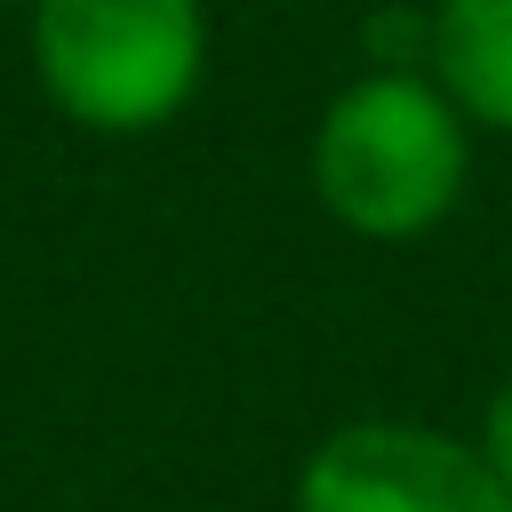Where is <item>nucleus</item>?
<instances>
[{
	"instance_id": "nucleus-4",
	"label": "nucleus",
	"mask_w": 512,
	"mask_h": 512,
	"mask_svg": "<svg viewBox=\"0 0 512 512\" xmlns=\"http://www.w3.org/2000/svg\"><path fill=\"white\" fill-rule=\"evenodd\" d=\"M432 80L464 120L512 136V0H440L432 8Z\"/></svg>"
},
{
	"instance_id": "nucleus-5",
	"label": "nucleus",
	"mask_w": 512,
	"mask_h": 512,
	"mask_svg": "<svg viewBox=\"0 0 512 512\" xmlns=\"http://www.w3.org/2000/svg\"><path fill=\"white\" fill-rule=\"evenodd\" d=\"M472 448L488 456L496 488L512 496V384H496V392H488V408H480V440H472Z\"/></svg>"
},
{
	"instance_id": "nucleus-3",
	"label": "nucleus",
	"mask_w": 512,
	"mask_h": 512,
	"mask_svg": "<svg viewBox=\"0 0 512 512\" xmlns=\"http://www.w3.org/2000/svg\"><path fill=\"white\" fill-rule=\"evenodd\" d=\"M288 512H512L488 456L416 416H352L296 464Z\"/></svg>"
},
{
	"instance_id": "nucleus-1",
	"label": "nucleus",
	"mask_w": 512,
	"mask_h": 512,
	"mask_svg": "<svg viewBox=\"0 0 512 512\" xmlns=\"http://www.w3.org/2000/svg\"><path fill=\"white\" fill-rule=\"evenodd\" d=\"M472 184V120L424 64L352 72L312 120V192L352 240H424Z\"/></svg>"
},
{
	"instance_id": "nucleus-2",
	"label": "nucleus",
	"mask_w": 512,
	"mask_h": 512,
	"mask_svg": "<svg viewBox=\"0 0 512 512\" xmlns=\"http://www.w3.org/2000/svg\"><path fill=\"white\" fill-rule=\"evenodd\" d=\"M32 80L72 128L152 136L208 80V0H32Z\"/></svg>"
}]
</instances>
